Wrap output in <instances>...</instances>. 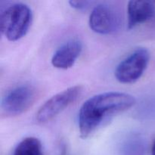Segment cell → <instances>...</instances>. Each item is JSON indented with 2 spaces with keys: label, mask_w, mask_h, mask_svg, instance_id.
I'll use <instances>...</instances> for the list:
<instances>
[{
  "label": "cell",
  "mask_w": 155,
  "mask_h": 155,
  "mask_svg": "<svg viewBox=\"0 0 155 155\" xmlns=\"http://www.w3.org/2000/svg\"><path fill=\"white\" fill-rule=\"evenodd\" d=\"M70 5L78 11H86L93 4L90 1H70Z\"/></svg>",
  "instance_id": "cell-11"
},
{
  "label": "cell",
  "mask_w": 155,
  "mask_h": 155,
  "mask_svg": "<svg viewBox=\"0 0 155 155\" xmlns=\"http://www.w3.org/2000/svg\"><path fill=\"white\" fill-rule=\"evenodd\" d=\"M146 143L144 138L139 134L129 136L120 145L121 155H144Z\"/></svg>",
  "instance_id": "cell-9"
},
{
  "label": "cell",
  "mask_w": 155,
  "mask_h": 155,
  "mask_svg": "<svg viewBox=\"0 0 155 155\" xmlns=\"http://www.w3.org/2000/svg\"><path fill=\"white\" fill-rule=\"evenodd\" d=\"M151 155H155V140L152 145V148H151Z\"/></svg>",
  "instance_id": "cell-12"
},
{
  "label": "cell",
  "mask_w": 155,
  "mask_h": 155,
  "mask_svg": "<svg viewBox=\"0 0 155 155\" xmlns=\"http://www.w3.org/2000/svg\"><path fill=\"white\" fill-rule=\"evenodd\" d=\"M36 98V92L33 86L24 84L12 88L2 98V113L8 117L22 114L33 105Z\"/></svg>",
  "instance_id": "cell-3"
},
{
  "label": "cell",
  "mask_w": 155,
  "mask_h": 155,
  "mask_svg": "<svg viewBox=\"0 0 155 155\" xmlns=\"http://www.w3.org/2000/svg\"><path fill=\"white\" fill-rule=\"evenodd\" d=\"M155 13L154 3L150 1H130L127 6L128 29L135 28L153 18Z\"/></svg>",
  "instance_id": "cell-8"
},
{
  "label": "cell",
  "mask_w": 155,
  "mask_h": 155,
  "mask_svg": "<svg viewBox=\"0 0 155 155\" xmlns=\"http://www.w3.org/2000/svg\"><path fill=\"white\" fill-rule=\"evenodd\" d=\"M121 24L119 13L107 4H98L92 9L89 19V25L95 33L108 35L115 33Z\"/></svg>",
  "instance_id": "cell-6"
},
{
  "label": "cell",
  "mask_w": 155,
  "mask_h": 155,
  "mask_svg": "<svg viewBox=\"0 0 155 155\" xmlns=\"http://www.w3.org/2000/svg\"><path fill=\"white\" fill-rule=\"evenodd\" d=\"M82 50L83 44L79 39L68 40L54 52L51 58V64L58 69H70L80 57Z\"/></svg>",
  "instance_id": "cell-7"
},
{
  "label": "cell",
  "mask_w": 155,
  "mask_h": 155,
  "mask_svg": "<svg viewBox=\"0 0 155 155\" xmlns=\"http://www.w3.org/2000/svg\"><path fill=\"white\" fill-rule=\"evenodd\" d=\"M150 61V53L146 48H139L120 62L114 72L118 82L131 84L139 80Z\"/></svg>",
  "instance_id": "cell-4"
},
{
  "label": "cell",
  "mask_w": 155,
  "mask_h": 155,
  "mask_svg": "<svg viewBox=\"0 0 155 155\" xmlns=\"http://www.w3.org/2000/svg\"><path fill=\"white\" fill-rule=\"evenodd\" d=\"M32 21L33 13L27 5L21 2L10 5L0 15L2 34L11 42L19 40L27 33Z\"/></svg>",
  "instance_id": "cell-2"
},
{
  "label": "cell",
  "mask_w": 155,
  "mask_h": 155,
  "mask_svg": "<svg viewBox=\"0 0 155 155\" xmlns=\"http://www.w3.org/2000/svg\"><path fill=\"white\" fill-rule=\"evenodd\" d=\"M12 155H44L42 143L37 138H25L16 145Z\"/></svg>",
  "instance_id": "cell-10"
},
{
  "label": "cell",
  "mask_w": 155,
  "mask_h": 155,
  "mask_svg": "<svg viewBox=\"0 0 155 155\" xmlns=\"http://www.w3.org/2000/svg\"><path fill=\"white\" fill-rule=\"evenodd\" d=\"M83 87L74 86L68 88L47 100L37 111L36 119L38 123L45 124L54 119L81 95Z\"/></svg>",
  "instance_id": "cell-5"
},
{
  "label": "cell",
  "mask_w": 155,
  "mask_h": 155,
  "mask_svg": "<svg viewBox=\"0 0 155 155\" xmlns=\"http://www.w3.org/2000/svg\"><path fill=\"white\" fill-rule=\"evenodd\" d=\"M136 101L133 95L119 92H103L89 98L83 103L78 114L80 137H89L103 123L130 109Z\"/></svg>",
  "instance_id": "cell-1"
}]
</instances>
